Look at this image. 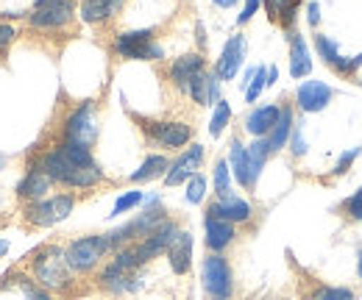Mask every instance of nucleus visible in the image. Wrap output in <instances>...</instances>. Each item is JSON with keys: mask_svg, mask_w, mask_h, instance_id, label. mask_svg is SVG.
Masks as SVG:
<instances>
[{"mask_svg": "<svg viewBox=\"0 0 362 300\" xmlns=\"http://www.w3.org/2000/svg\"><path fill=\"white\" fill-rule=\"evenodd\" d=\"M28 167L45 172L53 181V186H64V189H95L98 184H103V170L98 167V162L90 167H76L56 148H47L42 153H37L28 162Z\"/></svg>", "mask_w": 362, "mask_h": 300, "instance_id": "f257e3e1", "label": "nucleus"}, {"mask_svg": "<svg viewBox=\"0 0 362 300\" xmlns=\"http://www.w3.org/2000/svg\"><path fill=\"white\" fill-rule=\"evenodd\" d=\"M28 270H31V278L47 292H67L76 275L64 258V248L59 245H42L40 251H34Z\"/></svg>", "mask_w": 362, "mask_h": 300, "instance_id": "f03ea898", "label": "nucleus"}, {"mask_svg": "<svg viewBox=\"0 0 362 300\" xmlns=\"http://www.w3.org/2000/svg\"><path fill=\"white\" fill-rule=\"evenodd\" d=\"M73 209H76V195L59 192V195H47L34 203H23V220L31 228H53L73 215Z\"/></svg>", "mask_w": 362, "mask_h": 300, "instance_id": "7ed1b4c3", "label": "nucleus"}, {"mask_svg": "<svg viewBox=\"0 0 362 300\" xmlns=\"http://www.w3.org/2000/svg\"><path fill=\"white\" fill-rule=\"evenodd\" d=\"M109 253H112V245H109V236H106V234L78 236V239H73V242L64 248V258H67L70 270L78 272V275L92 272Z\"/></svg>", "mask_w": 362, "mask_h": 300, "instance_id": "20e7f679", "label": "nucleus"}, {"mask_svg": "<svg viewBox=\"0 0 362 300\" xmlns=\"http://www.w3.org/2000/svg\"><path fill=\"white\" fill-rule=\"evenodd\" d=\"M112 50H115V56L129 59V61H159V59H165V47L156 42L153 28H136V31L117 34Z\"/></svg>", "mask_w": 362, "mask_h": 300, "instance_id": "39448f33", "label": "nucleus"}, {"mask_svg": "<svg viewBox=\"0 0 362 300\" xmlns=\"http://www.w3.org/2000/svg\"><path fill=\"white\" fill-rule=\"evenodd\" d=\"M201 287L209 300L234 298V272L223 253H209L201 261Z\"/></svg>", "mask_w": 362, "mask_h": 300, "instance_id": "423d86ee", "label": "nucleus"}, {"mask_svg": "<svg viewBox=\"0 0 362 300\" xmlns=\"http://www.w3.org/2000/svg\"><path fill=\"white\" fill-rule=\"evenodd\" d=\"M98 133H100V128H98L95 100H84L76 109H70L64 123H62V139H67V142H78V145L92 148L98 142Z\"/></svg>", "mask_w": 362, "mask_h": 300, "instance_id": "0eeeda50", "label": "nucleus"}, {"mask_svg": "<svg viewBox=\"0 0 362 300\" xmlns=\"http://www.w3.org/2000/svg\"><path fill=\"white\" fill-rule=\"evenodd\" d=\"M134 120L139 123V128L148 133V139L165 150H181L192 139V126H187L181 120H142L136 114Z\"/></svg>", "mask_w": 362, "mask_h": 300, "instance_id": "6e6552de", "label": "nucleus"}, {"mask_svg": "<svg viewBox=\"0 0 362 300\" xmlns=\"http://www.w3.org/2000/svg\"><path fill=\"white\" fill-rule=\"evenodd\" d=\"M76 20V3L73 0H50L47 6H40L31 11L28 25L42 34H59Z\"/></svg>", "mask_w": 362, "mask_h": 300, "instance_id": "1a4fd4ad", "label": "nucleus"}, {"mask_svg": "<svg viewBox=\"0 0 362 300\" xmlns=\"http://www.w3.org/2000/svg\"><path fill=\"white\" fill-rule=\"evenodd\" d=\"M179 222L176 220H165V222H159L145 239H139L134 242L136 245V253H139V261L142 264H148V261H153V258H159L162 253H168V248H170V242L176 239V234H179Z\"/></svg>", "mask_w": 362, "mask_h": 300, "instance_id": "9d476101", "label": "nucleus"}, {"mask_svg": "<svg viewBox=\"0 0 362 300\" xmlns=\"http://www.w3.org/2000/svg\"><path fill=\"white\" fill-rule=\"evenodd\" d=\"M204 164V145H189L187 150H181L179 159L170 162V170L165 172V186H179L187 184Z\"/></svg>", "mask_w": 362, "mask_h": 300, "instance_id": "9b49d317", "label": "nucleus"}, {"mask_svg": "<svg viewBox=\"0 0 362 300\" xmlns=\"http://www.w3.org/2000/svg\"><path fill=\"white\" fill-rule=\"evenodd\" d=\"M98 287L112 292V295H126V292H136L142 287V278L136 272H126L120 264L109 261L100 272H98Z\"/></svg>", "mask_w": 362, "mask_h": 300, "instance_id": "f8f14e48", "label": "nucleus"}, {"mask_svg": "<svg viewBox=\"0 0 362 300\" xmlns=\"http://www.w3.org/2000/svg\"><path fill=\"white\" fill-rule=\"evenodd\" d=\"M204 70H206V59H204V53H184V56H179V59H173L168 76H170V84L176 86L179 92H187L189 84H192Z\"/></svg>", "mask_w": 362, "mask_h": 300, "instance_id": "ddd939ff", "label": "nucleus"}, {"mask_svg": "<svg viewBox=\"0 0 362 300\" xmlns=\"http://www.w3.org/2000/svg\"><path fill=\"white\" fill-rule=\"evenodd\" d=\"M243 61H245V37H243V34H234V37L223 44L221 56H218V64H215L218 78H221V81H234L237 73H240V67H243Z\"/></svg>", "mask_w": 362, "mask_h": 300, "instance_id": "4468645a", "label": "nucleus"}, {"mask_svg": "<svg viewBox=\"0 0 362 300\" xmlns=\"http://www.w3.org/2000/svg\"><path fill=\"white\" fill-rule=\"evenodd\" d=\"M332 97H334V89L326 84V81H304V84L296 89V103L307 114L323 112L332 103Z\"/></svg>", "mask_w": 362, "mask_h": 300, "instance_id": "2eb2a0df", "label": "nucleus"}, {"mask_svg": "<svg viewBox=\"0 0 362 300\" xmlns=\"http://www.w3.org/2000/svg\"><path fill=\"white\" fill-rule=\"evenodd\" d=\"M209 217H218V220H226V222H234V225H243V222H251L254 217V209L248 200H243L240 195H226V198H218L209 203L206 209Z\"/></svg>", "mask_w": 362, "mask_h": 300, "instance_id": "dca6fc26", "label": "nucleus"}, {"mask_svg": "<svg viewBox=\"0 0 362 300\" xmlns=\"http://www.w3.org/2000/svg\"><path fill=\"white\" fill-rule=\"evenodd\" d=\"M204 242H206V251L209 253H223L228 245L234 242L237 236V225L226 222V220H218V217H204Z\"/></svg>", "mask_w": 362, "mask_h": 300, "instance_id": "f3484780", "label": "nucleus"}, {"mask_svg": "<svg viewBox=\"0 0 362 300\" xmlns=\"http://www.w3.org/2000/svg\"><path fill=\"white\" fill-rule=\"evenodd\" d=\"M50 189H53V181L47 178L45 172L28 167L25 175L20 178V184H17V198H20L23 203H34V200L47 198V195H50Z\"/></svg>", "mask_w": 362, "mask_h": 300, "instance_id": "a211bd4d", "label": "nucleus"}, {"mask_svg": "<svg viewBox=\"0 0 362 300\" xmlns=\"http://www.w3.org/2000/svg\"><path fill=\"white\" fill-rule=\"evenodd\" d=\"M315 50H317V56H320L334 73H340V76H354V73H357V70H354V61L340 53V47H337V42H334L332 37L315 34Z\"/></svg>", "mask_w": 362, "mask_h": 300, "instance_id": "6ab92c4d", "label": "nucleus"}, {"mask_svg": "<svg viewBox=\"0 0 362 300\" xmlns=\"http://www.w3.org/2000/svg\"><path fill=\"white\" fill-rule=\"evenodd\" d=\"M187 95L192 97V103L198 106H215L221 100V78L215 70H204L187 89Z\"/></svg>", "mask_w": 362, "mask_h": 300, "instance_id": "aec40b11", "label": "nucleus"}, {"mask_svg": "<svg viewBox=\"0 0 362 300\" xmlns=\"http://www.w3.org/2000/svg\"><path fill=\"white\" fill-rule=\"evenodd\" d=\"M279 117H281V106H276V103L257 106V109H251V114L245 117V131H248L254 139L268 136L273 131V126L279 123Z\"/></svg>", "mask_w": 362, "mask_h": 300, "instance_id": "412c9836", "label": "nucleus"}, {"mask_svg": "<svg viewBox=\"0 0 362 300\" xmlns=\"http://www.w3.org/2000/svg\"><path fill=\"white\" fill-rule=\"evenodd\" d=\"M123 3L126 0H81V20L90 23V25H100V23H109L112 17H117L123 11Z\"/></svg>", "mask_w": 362, "mask_h": 300, "instance_id": "4be33fe9", "label": "nucleus"}, {"mask_svg": "<svg viewBox=\"0 0 362 300\" xmlns=\"http://www.w3.org/2000/svg\"><path fill=\"white\" fill-rule=\"evenodd\" d=\"M168 261H170V270L176 275H187L189 272V267H192V234L189 231H179L176 234V239L168 248Z\"/></svg>", "mask_w": 362, "mask_h": 300, "instance_id": "5701e85b", "label": "nucleus"}, {"mask_svg": "<svg viewBox=\"0 0 362 300\" xmlns=\"http://www.w3.org/2000/svg\"><path fill=\"white\" fill-rule=\"evenodd\" d=\"M228 170L234 175V181L243 186V189H254V181H251V167H248V148L240 142V139H231L228 145Z\"/></svg>", "mask_w": 362, "mask_h": 300, "instance_id": "b1692460", "label": "nucleus"}, {"mask_svg": "<svg viewBox=\"0 0 362 300\" xmlns=\"http://www.w3.org/2000/svg\"><path fill=\"white\" fill-rule=\"evenodd\" d=\"M313 73V59L307 40L298 31H290V76L293 78H307Z\"/></svg>", "mask_w": 362, "mask_h": 300, "instance_id": "393cba45", "label": "nucleus"}, {"mask_svg": "<svg viewBox=\"0 0 362 300\" xmlns=\"http://www.w3.org/2000/svg\"><path fill=\"white\" fill-rule=\"evenodd\" d=\"M301 3L304 0H262V6L268 11V20L276 23V25H281L284 31H293Z\"/></svg>", "mask_w": 362, "mask_h": 300, "instance_id": "a878e982", "label": "nucleus"}, {"mask_svg": "<svg viewBox=\"0 0 362 300\" xmlns=\"http://www.w3.org/2000/svg\"><path fill=\"white\" fill-rule=\"evenodd\" d=\"M293 128H296V114H293V109H290V106H281V117H279V123H276L271 133L265 136V139H268V145H271V153H279V150H284V148H287Z\"/></svg>", "mask_w": 362, "mask_h": 300, "instance_id": "bb28decb", "label": "nucleus"}, {"mask_svg": "<svg viewBox=\"0 0 362 300\" xmlns=\"http://www.w3.org/2000/svg\"><path fill=\"white\" fill-rule=\"evenodd\" d=\"M170 170V159L168 156H162V153H151L142 164H139V170L132 172V184H148V181H153V178H165V172Z\"/></svg>", "mask_w": 362, "mask_h": 300, "instance_id": "cd10ccee", "label": "nucleus"}, {"mask_svg": "<svg viewBox=\"0 0 362 300\" xmlns=\"http://www.w3.org/2000/svg\"><path fill=\"white\" fill-rule=\"evenodd\" d=\"M268 159H271V145H268V139H265V136L254 139V142L248 145V167H251V181H254V186H257V181H259L262 167H265Z\"/></svg>", "mask_w": 362, "mask_h": 300, "instance_id": "c85d7f7f", "label": "nucleus"}, {"mask_svg": "<svg viewBox=\"0 0 362 300\" xmlns=\"http://www.w3.org/2000/svg\"><path fill=\"white\" fill-rule=\"evenodd\" d=\"M56 150H59L70 164H76V167H90V164H95V159H92V148H87V145L62 139V142L56 145Z\"/></svg>", "mask_w": 362, "mask_h": 300, "instance_id": "c756f323", "label": "nucleus"}, {"mask_svg": "<svg viewBox=\"0 0 362 300\" xmlns=\"http://www.w3.org/2000/svg\"><path fill=\"white\" fill-rule=\"evenodd\" d=\"M265 89H268V67H254V70L245 73L243 92H245V100L248 103H257Z\"/></svg>", "mask_w": 362, "mask_h": 300, "instance_id": "7c9ffc66", "label": "nucleus"}, {"mask_svg": "<svg viewBox=\"0 0 362 300\" xmlns=\"http://www.w3.org/2000/svg\"><path fill=\"white\" fill-rule=\"evenodd\" d=\"M307 300H357V292L351 287H326L320 284L307 292Z\"/></svg>", "mask_w": 362, "mask_h": 300, "instance_id": "2f4dec72", "label": "nucleus"}, {"mask_svg": "<svg viewBox=\"0 0 362 300\" xmlns=\"http://www.w3.org/2000/svg\"><path fill=\"white\" fill-rule=\"evenodd\" d=\"M228 123H231V106L221 97V100L215 103V112H212V120H209V133L218 139V136L228 128Z\"/></svg>", "mask_w": 362, "mask_h": 300, "instance_id": "473e14b6", "label": "nucleus"}, {"mask_svg": "<svg viewBox=\"0 0 362 300\" xmlns=\"http://www.w3.org/2000/svg\"><path fill=\"white\" fill-rule=\"evenodd\" d=\"M212 181H215V195H218V198H226V195H231V170H228L226 159H218V162H215Z\"/></svg>", "mask_w": 362, "mask_h": 300, "instance_id": "72a5a7b5", "label": "nucleus"}, {"mask_svg": "<svg viewBox=\"0 0 362 300\" xmlns=\"http://www.w3.org/2000/svg\"><path fill=\"white\" fill-rule=\"evenodd\" d=\"M204 198H206V178H204L201 172H195V175L187 181L184 200H187V203H192V206H198V203H204Z\"/></svg>", "mask_w": 362, "mask_h": 300, "instance_id": "f704fd0d", "label": "nucleus"}, {"mask_svg": "<svg viewBox=\"0 0 362 300\" xmlns=\"http://www.w3.org/2000/svg\"><path fill=\"white\" fill-rule=\"evenodd\" d=\"M17 287L23 289V298L25 300H53V292L42 289L37 281H31V275H17Z\"/></svg>", "mask_w": 362, "mask_h": 300, "instance_id": "c9c22d12", "label": "nucleus"}, {"mask_svg": "<svg viewBox=\"0 0 362 300\" xmlns=\"http://www.w3.org/2000/svg\"><path fill=\"white\" fill-rule=\"evenodd\" d=\"M142 200H145V192H139V189L123 192V195L117 198L115 209H112V217H120V215H126V212H132V209H136V206H142Z\"/></svg>", "mask_w": 362, "mask_h": 300, "instance_id": "e433bc0d", "label": "nucleus"}, {"mask_svg": "<svg viewBox=\"0 0 362 300\" xmlns=\"http://www.w3.org/2000/svg\"><path fill=\"white\" fill-rule=\"evenodd\" d=\"M343 212H346V217H351V220H357V222H362V186L343 203Z\"/></svg>", "mask_w": 362, "mask_h": 300, "instance_id": "4c0bfd02", "label": "nucleus"}, {"mask_svg": "<svg viewBox=\"0 0 362 300\" xmlns=\"http://www.w3.org/2000/svg\"><path fill=\"white\" fill-rule=\"evenodd\" d=\"M287 145H290V150H293V156H296V159H301V156L307 153V139H304V133H301V126H296V128H293Z\"/></svg>", "mask_w": 362, "mask_h": 300, "instance_id": "58836bf2", "label": "nucleus"}, {"mask_svg": "<svg viewBox=\"0 0 362 300\" xmlns=\"http://www.w3.org/2000/svg\"><path fill=\"white\" fill-rule=\"evenodd\" d=\"M14 40H17V28L0 20V56H3V53H6L11 44H14Z\"/></svg>", "mask_w": 362, "mask_h": 300, "instance_id": "ea45409f", "label": "nucleus"}, {"mask_svg": "<svg viewBox=\"0 0 362 300\" xmlns=\"http://www.w3.org/2000/svg\"><path fill=\"white\" fill-rule=\"evenodd\" d=\"M259 6H262V0H245V6H243V11L237 14V25H245L257 11H259Z\"/></svg>", "mask_w": 362, "mask_h": 300, "instance_id": "a19ab883", "label": "nucleus"}, {"mask_svg": "<svg viewBox=\"0 0 362 300\" xmlns=\"http://www.w3.org/2000/svg\"><path fill=\"white\" fill-rule=\"evenodd\" d=\"M362 153V148H354V150H346L343 156H340V162H337V167H334V175H343V172L349 170V164H354V159Z\"/></svg>", "mask_w": 362, "mask_h": 300, "instance_id": "79ce46f5", "label": "nucleus"}, {"mask_svg": "<svg viewBox=\"0 0 362 300\" xmlns=\"http://www.w3.org/2000/svg\"><path fill=\"white\" fill-rule=\"evenodd\" d=\"M307 20H310L313 28H317V23H320V3H317V0H313V3L307 6Z\"/></svg>", "mask_w": 362, "mask_h": 300, "instance_id": "37998d69", "label": "nucleus"}, {"mask_svg": "<svg viewBox=\"0 0 362 300\" xmlns=\"http://www.w3.org/2000/svg\"><path fill=\"white\" fill-rule=\"evenodd\" d=\"M212 3H215L218 8H231V6H237L240 0H212Z\"/></svg>", "mask_w": 362, "mask_h": 300, "instance_id": "c03bdc74", "label": "nucleus"}, {"mask_svg": "<svg viewBox=\"0 0 362 300\" xmlns=\"http://www.w3.org/2000/svg\"><path fill=\"white\" fill-rule=\"evenodd\" d=\"M279 81V70L276 67H268V86H273Z\"/></svg>", "mask_w": 362, "mask_h": 300, "instance_id": "a18cd8bd", "label": "nucleus"}, {"mask_svg": "<svg viewBox=\"0 0 362 300\" xmlns=\"http://www.w3.org/2000/svg\"><path fill=\"white\" fill-rule=\"evenodd\" d=\"M8 248H11V245H8V239H3V236H0V258L8 253Z\"/></svg>", "mask_w": 362, "mask_h": 300, "instance_id": "49530a36", "label": "nucleus"}, {"mask_svg": "<svg viewBox=\"0 0 362 300\" xmlns=\"http://www.w3.org/2000/svg\"><path fill=\"white\" fill-rule=\"evenodd\" d=\"M357 275H360V281H362V251H360V256H357Z\"/></svg>", "mask_w": 362, "mask_h": 300, "instance_id": "de8ad7c7", "label": "nucleus"}, {"mask_svg": "<svg viewBox=\"0 0 362 300\" xmlns=\"http://www.w3.org/2000/svg\"><path fill=\"white\" fill-rule=\"evenodd\" d=\"M351 61H354V70H360V67H362V53H360V56H354Z\"/></svg>", "mask_w": 362, "mask_h": 300, "instance_id": "09e8293b", "label": "nucleus"}, {"mask_svg": "<svg viewBox=\"0 0 362 300\" xmlns=\"http://www.w3.org/2000/svg\"><path fill=\"white\" fill-rule=\"evenodd\" d=\"M47 3H50V0H37V3H34V8H40V6H47Z\"/></svg>", "mask_w": 362, "mask_h": 300, "instance_id": "8fccbe9b", "label": "nucleus"}, {"mask_svg": "<svg viewBox=\"0 0 362 300\" xmlns=\"http://www.w3.org/2000/svg\"><path fill=\"white\" fill-rule=\"evenodd\" d=\"M3 164H6V156H3V153H0V170H3Z\"/></svg>", "mask_w": 362, "mask_h": 300, "instance_id": "3c124183", "label": "nucleus"}]
</instances>
